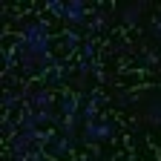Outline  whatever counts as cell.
I'll return each instance as SVG.
<instances>
[{
	"instance_id": "obj_1",
	"label": "cell",
	"mask_w": 161,
	"mask_h": 161,
	"mask_svg": "<svg viewBox=\"0 0 161 161\" xmlns=\"http://www.w3.org/2000/svg\"><path fill=\"white\" fill-rule=\"evenodd\" d=\"M112 138H115V124L107 115H101V121H86L84 132H80L84 144H101V141H112Z\"/></svg>"
},
{
	"instance_id": "obj_2",
	"label": "cell",
	"mask_w": 161,
	"mask_h": 161,
	"mask_svg": "<svg viewBox=\"0 0 161 161\" xmlns=\"http://www.w3.org/2000/svg\"><path fill=\"white\" fill-rule=\"evenodd\" d=\"M89 17H92V12H89L86 3H80V0H72V3H66L64 20H66L69 26H86V23H89Z\"/></svg>"
},
{
	"instance_id": "obj_3",
	"label": "cell",
	"mask_w": 161,
	"mask_h": 161,
	"mask_svg": "<svg viewBox=\"0 0 161 161\" xmlns=\"http://www.w3.org/2000/svg\"><path fill=\"white\" fill-rule=\"evenodd\" d=\"M49 144H52V150H49V153H52L55 158H66V155H72V153H75V141H69L66 135H58V132H55V138L49 141Z\"/></svg>"
},
{
	"instance_id": "obj_4",
	"label": "cell",
	"mask_w": 161,
	"mask_h": 161,
	"mask_svg": "<svg viewBox=\"0 0 161 161\" xmlns=\"http://www.w3.org/2000/svg\"><path fill=\"white\" fill-rule=\"evenodd\" d=\"M52 101H55L52 89H35V92H32V101H29V104H32L35 109H52Z\"/></svg>"
},
{
	"instance_id": "obj_5",
	"label": "cell",
	"mask_w": 161,
	"mask_h": 161,
	"mask_svg": "<svg viewBox=\"0 0 161 161\" xmlns=\"http://www.w3.org/2000/svg\"><path fill=\"white\" fill-rule=\"evenodd\" d=\"M141 12H144V3H132V6H124V9H121V23H127V26H138V20H141Z\"/></svg>"
},
{
	"instance_id": "obj_6",
	"label": "cell",
	"mask_w": 161,
	"mask_h": 161,
	"mask_svg": "<svg viewBox=\"0 0 161 161\" xmlns=\"http://www.w3.org/2000/svg\"><path fill=\"white\" fill-rule=\"evenodd\" d=\"M20 104H23V92H12V89H6V95H3V109L12 112V109H17Z\"/></svg>"
},
{
	"instance_id": "obj_7",
	"label": "cell",
	"mask_w": 161,
	"mask_h": 161,
	"mask_svg": "<svg viewBox=\"0 0 161 161\" xmlns=\"http://www.w3.org/2000/svg\"><path fill=\"white\" fill-rule=\"evenodd\" d=\"M147 121H150V124H155V127H161V98L147 104Z\"/></svg>"
},
{
	"instance_id": "obj_8",
	"label": "cell",
	"mask_w": 161,
	"mask_h": 161,
	"mask_svg": "<svg viewBox=\"0 0 161 161\" xmlns=\"http://www.w3.org/2000/svg\"><path fill=\"white\" fill-rule=\"evenodd\" d=\"M107 26H109V17H107L104 12L92 14V17H89V23H86V29H89V32H101V29H107Z\"/></svg>"
},
{
	"instance_id": "obj_9",
	"label": "cell",
	"mask_w": 161,
	"mask_h": 161,
	"mask_svg": "<svg viewBox=\"0 0 161 161\" xmlns=\"http://www.w3.org/2000/svg\"><path fill=\"white\" fill-rule=\"evenodd\" d=\"M64 46L72 52V49H78V46H84V37H80L75 29H66V32H64Z\"/></svg>"
},
{
	"instance_id": "obj_10",
	"label": "cell",
	"mask_w": 161,
	"mask_h": 161,
	"mask_svg": "<svg viewBox=\"0 0 161 161\" xmlns=\"http://www.w3.org/2000/svg\"><path fill=\"white\" fill-rule=\"evenodd\" d=\"M150 35H153L158 43H161V14H155V17L150 20Z\"/></svg>"
},
{
	"instance_id": "obj_11",
	"label": "cell",
	"mask_w": 161,
	"mask_h": 161,
	"mask_svg": "<svg viewBox=\"0 0 161 161\" xmlns=\"http://www.w3.org/2000/svg\"><path fill=\"white\" fill-rule=\"evenodd\" d=\"M141 58H144V66H161V58H158V52H144V55H141Z\"/></svg>"
}]
</instances>
